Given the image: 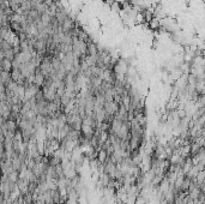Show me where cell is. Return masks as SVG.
<instances>
[{
  "mask_svg": "<svg viewBox=\"0 0 205 204\" xmlns=\"http://www.w3.org/2000/svg\"><path fill=\"white\" fill-rule=\"evenodd\" d=\"M74 27H76V22H74L72 18H70V16H67L66 19H65V21L62 22V24H61V28H62V33H64V34H68Z\"/></svg>",
  "mask_w": 205,
  "mask_h": 204,
  "instance_id": "cell-1",
  "label": "cell"
}]
</instances>
